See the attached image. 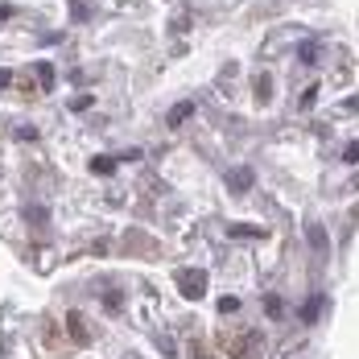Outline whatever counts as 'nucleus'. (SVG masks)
<instances>
[{
	"label": "nucleus",
	"instance_id": "obj_7",
	"mask_svg": "<svg viewBox=\"0 0 359 359\" xmlns=\"http://www.w3.org/2000/svg\"><path fill=\"white\" fill-rule=\"evenodd\" d=\"M190 111H194V108H190V104H178V108L170 111V124L178 128V124H182V120H186V116H190Z\"/></svg>",
	"mask_w": 359,
	"mask_h": 359
},
{
	"label": "nucleus",
	"instance_id": "obj_4",
	"mask_svg": "<svg viewBox=\"0 0 359 359\" xmlns=\"http://www.w3.org/2000/svg\"><path fill=\"white\" fill-rule=\"evenodd\" d=\"M306 240H310V244H314V248H318V252L326 248V231H323V227H318V223H306Z\"/></svg>",
	"mask_w": 359,
	"mask_h": 359
},
{
	"label": "nucleus",
	"instance_id": "obj_13",
	"mask_svg": "<svg viewBox=\"0 0 359 359\" xmlns=\"http://www.w3.org/2000/svg\"><path fill=\"white\" fill-rule=\"evenodd\" d=\"M219 310H223V314H236V310H240V302H236V297H223V302H219Z\"/></svg>",
	"mask_w": 359,
	"mask_h": 359
},
{
	"label": "nucleus",
	"instance_id": "obj_6",
	"mask_svg": "<svg viewBox=\"0 0 359 359\" xmlns=\"http://www.w3.org/2000/svg\"><path fill=\"white\" fill-rule=\"evenodd\" d=\"M256 100H260V104H269V100H273V87H269V79H256Z\"/></svg>",
	"mask_w": 359,
	"mask_h": 359
},
{
	"label": "nucleus",
	"instance_id": "obj_12",
	"mask_svg": "<svg viewBox=\"0 0 359 359\" xmlns=\"http://www.w3.org/2000/svg\"><path fill=\"white\" fill-rule=\"evenodd\" d=\"M71 108H74V111H87V108H91V95H74Z\"/></svg>",
	"mask_w": 359,
	"mask_h": 359
},
{
	"label": "nucleus",
	"instance_id": "obj_10",
	"mask_svg": "<svg viewBox=\"0 0 359 359\" xmlns=\"http://www.w3.org/2000/svg\"><path fill=\"white\" fill-rule=\"evenodd\" d=\"M91 165H95V174H111V165H116V161H111V157H95Z\"/></svg>",
	"mask_w": 359,
	"mask_h": 359
},
{
	"label": "nucleus",
	"instance_id": "obj_16",
	"mask_svg": "<svg viewBox=\"0 0 359 359\" xmlns=\"http://www.w3.org/2000/svg\"><path fill=\"white\" fill-rule=\"evenodd\" d=\"M8 83H13V74H8V71H0V87H8Z\"/></svg>",
	"mask_w": 359,
	"mask_h": 359
},
{
	"label": "nucleus",
	"instance_id": "obj_5",
	"mask_svg": "<svg viewBox=\"0 0 359 359\" xmlns=\"http://www.w3.org/2000/svg\"><path fill=\"white\" fill-rule=\"evenodd\" d=\"M34 74L41 79V87H54V67L50 62H34Z\"/></svg>",
	"mask_w": 359,
	"mask_h": 359
},
{
	"label": "nucleus",
	"instance_id": "obj_9",
	"mask_svg": "<svg viewBox=\"0 0 359 359\" xmlns=\"http://www.w3.org/2000/svg\"><path fill=\"white\" fill-rule=\"evenodd\" d=\"M264 310H269V318H281V297L269 293V297H264Z\"/></svg>",
	"mask_w": 359,
	"mask_h": 359
},
{
	"label": "nucleus",
	"instance_id": "obj_1",
	"mask_svg": "<svg viewBox=\"0 0 359 359\" xmlns=\"http://www.w3.org/2000/svg\"><path fill=\"white\" fill-rule=\"evenodd\" d=\"M178 289H182V297L198 302V297L207 293V273H198V269H182L178 273Z\"/></svg>",
	"mask_w": 359,
	"mask_h": 359
},
{
	"label": "nucleus",
	"instance_id": "obj_14",
	"mask_svg": "<svg viewBox=\"0 0 359 359\" xmlns=\"http://www.w3.org/2000/svg\"><path fill=\"white\" fill-rule=\"evenodd\" d=\"M302 318H306V323H314V318H318V302H306V310H302Z\"/></svg>",
	"mask_w": 359,
	"mask_h": 359
},
{
	"label": "nucleus",
	"instance_id": "obj_2",
	"mask_svg": "<svg viewBox=\"0 0 359 359\" xmlns=\"http://www.w3.org/2000/svg\"><path fill=\"white\" fill-rule=\"evenodd\" d=\"M264 231L260 227H248V223H231V240H260Z\"/></svg>",
	"mask_w": 359,
	"mask_h": 359
},
{
	"label": "nucleus",
	"instance_id": "obj_17",
	"mask_svg": "<svg viewBox=\"0 0 359 359\" xmlns=\"http://www.w3.org/2000/svg\"><path fill=\"white\" fill-rule=\"evenodd\" d=\"M198 359H215V355H198Z\"/></svg>",
	"mask_w": 359,
	"mask_h": 359
},
{
	"label": "nucleus",
	"instance_id": "obj_3",
	"mask_svg": "<svg viewBox=\"0 0 359 359\" xmlns=\"http://www.w3.org/2000/svg\"><path fill=\"white\" fill-rule=\"evenodd\" d=\"M67 330H71L74 343H87V326H83V318H79V314H67Z\"/></svg>",
	"mask_w": 359,
	"mask_h": 359
},
{
	"label": "nucleus",
	"instance_id": "obj_15",
	"mask_svg": "<svg viewBox=\"0 0 359 359\" xmlns=\"http://www.w3.org/2000/svg\"><path fill=\"white\" fill-rule=\"evenodd\" d=\"M29 223H46V211L41 207H29Z\"/></svg>",
	"mask_w": 359,
	"mask_h": 359
},
{
	"label": "nucleus",
	"instance_id": "obj_11",
	"mask_svg": "<svg viewBox=\"0 0 359 359\" xmlns=\"http://www.w3.org/2000/svg\"><path fill=\"white\" fill-rule=\"evenodd\" d=\"M343 161H347V165H355V161H359V144H347V149H343Z\"/></svg>",
	"mask_w": 359,
	"mask_h": 359
},
{
	"label": "nucleus",
	"instance_id": "obj_8",
	"mask_svg": "<svg viewBox=\"0 0 359 359\" xmlns=\"http://www.w3.org/2000/svg\"><path fill=\"white\" fill-rule=\"evenodd\" d=\"M231 190H248V170H231Z\"/></svg>",
	"mask_w": 359,
	"mask_h": 359
}]
</instances>
